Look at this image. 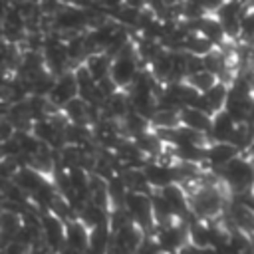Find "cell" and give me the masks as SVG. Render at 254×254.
I'll use <instances>...</instances> for the list:
<instances>
[{"instance_id": "obj_1", "label": "cell", "mask_w": 254, "mask_h": 254, "mask_svg": "<svg viewBox=\"0 0 254 254\" xmlns=\"http://www.w3.org/2000/svg\"><path fill=\"white\" fill-rule=\"evenodd\" d=\"M190 210L200 220H212L224 210V198L214 185H200L190 194Z\"/></svg>"}, {"instance_id": "obj_2", "label": "cell", "mask_w": 254, "mask_h": 254, "mask_svg": "<svg viewBox=\"0 0 254 254\" xmlns=\"http://www.w3.org/2000/svg\"><path fill=\"white\" fill-rule=\"evenodd\" d=\"M220 177L232 192H246L254 190V165L250 159L236 157L226 167L220 169Z\"/></svg>"}, {"instance_id": "obj_3", "label": "cell", "mask_w": 254, "mask_h": 254, "mask_svg": "<svg viewBox=\"0 0 254 254\" xmlns=\"http://www.w3.org/2000/svg\"><path fill=\"white\" fill-rule=\"evenodd\" d=\"M137 52L131 44H127L121 54L117 58H113V65H111V79L119 89H127L131 87V83L135 81L139 67H137Z\"/></svg>"}, {"instance_id": "obj_4", "label": "cell", "mask_w": 254, "mask_h": 254, "mask_svg": "<svg viewBox=\"0 0 254 254\" xmlns=\"http://www.w3.org/2000/svg\"><path fill=\"white\" fill-rule=\"evenodd\" d=\"M153 236L157 238L163 254H179L189 244V226L183 220L157 226Z\"/></svg>"}, {"instance_id": "obj_5", "label": "cell", "mask_w": 254, "mask_h": 254, "mask_svg": "<svg viewBox=\"0 0 254 254\" xmlns=\"http://www.w3.org/2000/svg\"><path fill=\"white\" fill-rule=\"evenodd\" d=\"M42 56L46 62V67L52 75L60 77L65 73V67L69 64V56H67V46L65 42L58 36V34H50L46 36L44 48H42Z\"/></svg>"}, {"instance_id": "obj_6", "label": "cell", "mask_w": 254, "mask_h": 254, "mask_svg": "<svg viewBox=\"0 0 254 254\" xmlns=\"http://www.w3.org/2000/svg\"><path fill=\"white\" fill-rule=\"evenodd\" d=\"M42 240L48 250L58 254L65 246V222L52 212L42 214Z\"/></svg>"}, {"instance_id": "obj_7", "label": "cell", "mask_w": 254, "mask_h": 254, "mask_svg": "<svg viewBox=\"0 0 254 254\" xmlns=\"http://www.w3.org/2000/svg\"><path fill=\"white\" fill-rule=\"evenodd\" d=\"M79 95V89H77V81H75V73L73 71H65L64 75L56 77V83L48 95L50 103L58 109H64L71 99H75Z\"/></svg>"}, {"instance_id": "obj_8", "label": "cell", "mask_w": 254, "mask_h": 254, "mask_svg": "<svg viewBox=\"0 0 254 254\" xmlns=\"http://www.w3.org/2000/svg\"><path fill=\"white\" fill-rule=\"evenodd\" d=\"M85 24H87V12L77 6L60 8L52 20V26L56 32H77Z\"/></svg>"}, {"instance_id": "obj_9", "label": "cell", "mask_w": 254, "mask_h": 254, "mask_svg": "<svg viewBox=\"0 0 254 254\" xmlns=\"http://www.w3.org/2000/svg\"><path fill=\"white\" fill-rule=\"evenodd\" d=\"M143 173H145L151 189H159L161 190V189L177 183L173 167H169V165H165L161 161H147L145 167H143Z\"/></svg>"}, {"instance_id": "obj_10", "label": "cell", "mask_w": 254, "mask_h": 254, "mask_svg": "<svg viewBox=\"0 0 254 254\" xmlns=\"http://www.w3.org/2000/svg\"><path fill=\"white\" fill-rule=\"evenodd\" d=\"M236 157H240V149L234 147L230 141H214L206 147V161L214 167V169H222L226 167L230 161H234Z\"/></svg>"}, {"instance_id": "obj_11", "label": "cell", "mask_w": 254, "mask_h": 254, "mask_svg": "<svg viewBox=\"0 0 254 254\" xmlns=\"http://www.w3.org/2000/svg\"><path fill=\"white\" fill-rule=\"evenodd\" d=\"M65 246L79 252V254H87L89 248V228L81 222V220H69L65 222Z\"/></svg>"}, {"instance_id": "obj_12", "label": "cell", "mask_w": 254, "mask_h": 254, "mask_svg": "<svg viewBox=\"0 0 254 254\" xmlns=\"http://www.w3.org/2000/svg\"><path fill=\"white\" fill-rule=\"evenodd\" d=\"M181 125L194 129L198 133L210 135V127H212V115L198 109V107H183L181 109ZM210 139V137H208Z\"/></svg>"}, {"instance_id": "obj_13", "label": "cell", "mask_w": 254, "mask_h": 254, "mask_svg": "<svg viewBox=\"0 0 254 254\" xmlns=\"http://www.w3.org/2000/svg\"><path fill=\"white\" fill-rule=\"evenodd\" d=\"M14 183L26 192V194H34V192H38L46 183H48V179L44 177V173H40V171H36V169H32L30 165H26V167H20L18 169V173L14 175Z\"/></svg>"}, {"instance_id": "obj_14", "label": "cell", "mask_w": 254, "mask_h": 254, "mask_svg": "<svg viewBox=\"0 0 254 254\" xmlns=\"http://www.w3.org/2000/svg\"><path fill=\"white\" fill-rule=\"evenodd\" d=\"M236 121L230 117V113L224 109V111H218L212 115V127H210V143L214 141H230L234 129H236Z\"/></svg>"}, {"instance_id": "obj_15", "label": "cell", "mask_w": 254, "mask_h": 254, "mask_svg": "<svg viewBox=\"0 0 254 254\" xmlns=\"http://www.w3.org/2000/svg\"><path fill=\"white\" fill-rule=\"evenodd\" d=\"M111 65H113V58L107 56L105 52H97V54H91L87 56L85 60V67L87 71L91 73V77L99 83L103 79H107L111 75Z\"/></svg>"}, {"instance_id": "obj_16", "label": "cell", "mask_w": 254, "mask_h": 254, "mask_svg": "<svg viewBox=\"0 0 254 254\" xmlns=\"http://www.w3.org/2000/svg\"><path fill=\"white\" fill-rule=\"evenodd\" d=\"M77 220H81L89 230H91V228H97V226H105V224H109V208L97 206V204H93V202H87V204L79 210Z\"/></svg>"}, {"instance_id": "obj_17", "label": "cell", "mask_w": 254, "mask_h": 254, "mask_svg": "<svg viewBox=\"0 0 254 254\" xmlns=\"http://www.w3.org/2000/svg\"><path fill=\"white\" fill-rule=\"evenodd\" d=\"M151 73L159 83H171L173 81V52L163 50L151 62Z\"/></svg>"}, {"instance_id": "obj_18", "label": "cell", "mask_w": 254, "mask_h": 254, "mask_svg": "<svg viewBox=\"0 0 254 254\" xmlns=\"http://www.w3.org/2000/svg\"><path fill=\"white\" fill-rule=\"evenodd\" d=\"M133 141H135V145L143 151L145 157H161V153H163L165 141H163L155 131H145V133L133 137Z\"/></svg>"}, {"instance_id": "obj_19", "label": "cell", "mask_w": 254, "mask_h": 254, "mask_svg": "<svg viewBox=\"0 0 254 254\" xmlns=\"http://www.w3.org/2000/svg\"><path fill=\"white\" fill-rule=\"evenodd\" d=\"M64 115L69 123H77V125H87L89 121V103L83 101L81 97L71 99L65 107H64Z\"/></svg>"}, {"instance_id": "obj_20", "label": "cell", "mask_w": 254, "mask_h": 254, "mask_svg": "<svg viewBox=\"0 0 254 254\" xmlns=\"http://www.w3.org/2000/svg\"><path fill=\"white\" fill-rule=\"evenodd\" d=\"M214 50V44L210 40H206L202 34L198 32H192L187 36V42H185V52L192 54V56H198V58H204L206 54H210Z\"/></svg>"}, {"instance_id": "obj_21", "label": "cell", "mask_w": 254, "mask_h": 254, "mask_svg": "<svg viewBox=\"0 0 254 254\" xmlns=\"http://www.w3.org/2000/svg\"><path fill=\"white\" fill-rule=\"evenodd\" d=\"M185 81H187L189 85H192L196 91L204 93V91H208L212 85H216L218 77H216L214 73L206 71V69H200V71H196V73H190L189 77H185Z\"/></svg>"}, {"instance_id": "obj_22", "label": "cell", "mask_w": 254, "mask_h": 254, "mask_svg": "<svg viewBox=\"0 0 254 254\" xmlns=\"http://www.w3.org/2000/svg\"><path fill=\"white\" fill-rule=\"evenodd\" d=\"M125 4L135 6V8H143L145 4H149V0H125Z\"/></svg>"}, {"instance_id": "obj_23", "label": "cell", "mask_w": 254, "mask_h": 254, "mask_svg": "<svg viewBox=\"0 0 254 254\" xmlns=\"http://www.w3.org/2000/svg\"><path fill=\"white\" fill-rule=\"evenodd\" d=\"M4 159H8L6 157V145H4V141H0V161H4Z\"/></svg>"}]
</instances>
